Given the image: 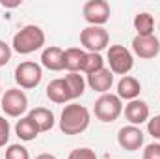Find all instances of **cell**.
Listing matches in <instances>:
<instances>
[{"label":"cell","mask_w":160,"mask_h":159,"mask_svg":"<svg viewBox=\"0 0 160 159\" xmlns=\"http://www.w3.org/2000/svg\"><path fill=\"white\" fill-rule=\"evenodd\" d=\"M47 97H48L52 103H58V105H63V103L73 101L71 92H69V86H67V82H65L63 77H62V79L50 80V82L47 84Z\"/></svg>","instance_id":"13"},{"label":"cell","mask_w":160,"mask_h":159,"mask_svg":"<svg viewBox=\"0 0 160 159\" xmlns=\"http://www.w3.org/2000/svg\"><path fill=\"white\" fill-rule=\"evenodd\" d=\"M28 116L36 122L39 133L50 131V129L54 127V123H56V118H54L52 111H50V109H45V107H36V109H32V111L28 112Z\"/></svg>","instance_id":"16"},{"label":"cell","mask_w":160,"mask_h":159,"mask_svg":"<svg viewBox=\"0 0 160 159\" xmlns=\"http://www.w3.org/2000/svg\"><path fill=\"white\" fill-rule=\"evenodd\" d=\"M45 40H47L45 32L38 25H26L13 36L11 49L15 52H19V54H32V52L43 49Z\"/></svg>","instance_id":"2"},{"label":"cell","mask_w":160,"mask_h":159,"mask_svg":"<svg viewBox=\"0 0 160 159\" xmlns=\"http://www.w3.org/2000/svg\"><path fill=\"white\" fill-rule=\"evenodd\" d=\"M143 159H160V142H151L143 150Z\"/></svg>","instance_id":"26"},{"label":"cell","mask_w":160,"mask_h":159,"mask_svg":"<svg viewBox=\"0 0 160 159\" xmlns=\"http://www.w3.org/2000/svg\"><path fill=\"white\" fill-rule=\"evenodd\" d=\"M41 79H43V69L39 64H36L32 60L21 62L15 68V82H17V88H21V90L36 88L41 82Z\"/></svg>","instance_id":"7"},{"label":"cell","mask_w":160,"mask_h":159,"mask_svg":"<svg viewBox=\"0 0 160 159\" xmlns=\"http://www.w3.org/2000/svg\"><path fill=\"white\" fill-rule=\"evenodd\" d=\"M86 84L93 90V92H99L101 96L102 94H108L112 84H114V73L108 69V68H102L101 71L93 73V75H88Z\"/></svg>","instance_id":"14"},{"label":"cell","mask_w":160,"mask_h":159,"mask_svg":"<svg viewBox=\"0 0 160 159\" xmlns=\"http://www.w3.org/2000/svg\"><path fill=\"white\" fill-rule=\"evenodd\" d=\"M106 58H108V69L114 75H123L125 77L134 68V56L123 45H110Z\"/></svg>","instance_id":"5"},{"label":"cell","mask_w":160,"mask_h":159,"mask_svg":"<svg viewBox=\"0 0 160 159\" xmlns=\"http://www.w3.org/2000/svg\"><path fill=\"white\" fill-rule=\"evenodd\" d=\"M21 2H2V6H8V8H15V6H19Z\"/></svg>","instance_id":"29"},{"label":"cell","mask_w":160,"mask_h":159,"mask_svg":"<svg viewBox=\"0 0 160 159\" xmlns=\"http://www.w3.org/2000/svg\"><path fill=\"white\" fill-rule=\"evenodd\" d=\"M82 13L89 26H104L110 21L112 9L106 0H88L82 8Z\"/></svg>","instance_id":"8"},{"label":"cell","mask_w":160,"mask_h":159,"mask_svg":"<svg viewBox=\"0 0 160 159\" xmlns=\"http://www.w3.org/2000/svg\"><path fill=\"white\" fill-rule=\"evenodd\" d=\"M11 60V45L0 40V68H4Z\"/></svg>","instance_id":"27"},{"label":"cell","mask_w":160,"mask_h":159,"mask_svg":"<svg viewBox=\"0 0 160 159\" xmlns=\"http://www.w3.org/2000/svg\"><path fill=\"white\" fill-rule=\"evenodd\" d=\"M63 79H65L67 86H69V92H71L73 101L84 96V92H86V80H84V77L80 73H67Z\"/></svg>","instance_id":"20"},{"label":"cell","mask_w":160,"mask_h":159,"mask_svg":"<svg viewBox=\"0 0 160 159\" xmlns=\"http://www.w3.org/2000/svg\"><path fill=\"white\" fill-rule=\"evenodd\" d=\"M158 30H160V25H158Z\"/></svg>","instance_id":"31"},{"label":"cell","mask_w":160,"mask_h":159,"mask_svg":"<svg viewBox=\"0 0 160 159\" xmlns=\"http://www.w3.org/2000/svg\"><path fill=\"white\" fill-rule=\"evenodd\" d=\"M134 28L138 32V36H153L155 32V19L151 13L142 11L134 17Z\"/></svg>","instance_id":"19"},{"label":"cell","mask_w":160,"mask_h":159,"mask_svg":"<svg viewBox=\"0 0 160 159\" xmlns=\"http://www.w3.org/2000/svg\"><path fill=\"white\" fill-rule=\"evenodd\" d=\"M36 159H58L56 156H52V154H39Z\"/></svg>","instance_id":"28"},{"label":"cell","mask_w":160,"mask_h":159,"mask_svg":"<svg viewBox=\"0 0 160 159\" xmlns=\"http://www.w3.org/2000/svg\"><path fill=\"white\" fill-rule=\"evenodd\" d=\"M2 111L9 118H21L28 111V97L21 88H8L0 99Z\"/></svg>","instance_id":"4"},{"label":"cell","mask_w":160,"mask_h":159,"mask_svg":"<svg viewBox=\"0 0 160 159\" xmlns=\"http://www.w3.org/2000/svg\"><path fill=\"white\" fill-rule=\"evenodd\" d=\"M80 43L86 52H99L110 45V34L104 26H86L80 32Z\"/></svg>","instance_id":"6"},{"label":"cell","mask_w":160,"mask_h":159,"mask_svg":"<svg viewBox=\"0 0 160 159\" xmlns=\"http://www.w3.org/2000/svg\"><path fill=\"white\" fill-rule=\"evenodd\" d=\"M67 159H97V154L91 148H75Z\"/></svg>","instance_id":"23"},{"label":"cell","mask_w":160,"mask_h":159,"mask_svg":"<svg viewBox=\"0 0 160 159\" xmlns=\"http://www.w3.org/2000/svg\"><path fill=\"white\" fill-rule=\"evenodd\" d=\"M89 122H91V114H89V111L84 105L69 103L62 111L60 131L63 135H80V133H84L89 127Z\"/></svg>","instance_id":"1"},{"label":"cell","mask_w":160,"mask_h":159,"mask_svg":"<svg viewBox=\"0 0 160 159\" xmlns=\"http://www.w3.org/2000/svg\"><path fill=\"white\" fill-rule=\"evenodd\" d=\"M41 66L50 69V71H63L65 69V62H63V49L50 45L45 47L41 52Z\"/></svg>","instance_id":"12"},{"label":"cell","mask_w":160,"mask_h":159,"mask_svg":"<svg viewBox=\"0 0 160 159\" xmlns=\"http://www.w3.org/2000/svg\"><path fill=\"white\" fill-rule=\"evenodd\" d=\"M15 133H17V137H19L21 140L30 142V140H36V139H38L39 129H38L36 122L26 114V116H22V118L17 122V125H15Z\"/></svg>","instance_id":"18"},{"label":"cell","mask_w":160,"mask_h":159,"mask_svg":"<svg viewBox=\"0 0 160 159\" xmlns=\"http://www.w3.org/2000/svg\"><path fill=\"white\" fill-rule=\"evenodd\" d=\"M9 131H11L9 122L4 118V116H0V148L8 144V140H9Z\"/></svg>","instance_id":"24"},{"label":"cell","mask_w":160,"mask_h":159,"mask_svg":"<svg viewBox=\"0 0 160 159\" xmlns=\"http://www.w3.org/2000/svg\"><path fill=\"white\" fill-rule=\"evenodd\" d=\"M147 133L153 139H158L160 140V114H157L155 118H151L147 122Z\"/></svg>","instance_id":"25"},{"label":"cell","mask_w":160,"mask_h":159,"mask_svg":"<svg viewBox=\"0 0 160 159\" xmlns=\"http://www.w3.org/2000/svg\"><path fill=\"white\" fill-rule=\"evenodd\" d=\"M0 99H2V84H0Z\"/></svg>","instance_id":"30"},{"label":"cell","mask_w":160,"mask_h":159,"mask_svg":"<svg viewBox=\"0 0 160 159\" xmlns=\"http://www.w3.org/2000/svg\"><path fill=\"white\" fill-rule=\"evenodd\" d=\"M6 159H30V154L22 144H9L6 150Z\"/></svg>","instance_id":"22"},{"label":"cell","mask_w":160,"mask_h":159,"mask_svg":"<svg viewBox=\"0 0 160 159\" xmlns=\"http://www.w3.org/2000/svg\"><path fill=\"white\" fill-rule=\"evenodd\" d=\"M123 112H125V118L128 120L130 125H138V127H140L142 123L149 122V114H151L149 105H147L145 101H142V99L128 101V103L125 105Z\"/></svg>","instance_id":"11"},{"label":"cell","mask_w":160,"mask_h":159,"mask_svg":"<svg viewBox=\"0 0 160 159\" xmlns=\"http://www.w3.org/2000/svg\"><path fill=\"white\" fill-rule=\"evenodd\" d=\"M132 51L136 56H140L143 60H151V58L158 56L160 41L155 34L153 36H136L132 40Z\"/></svg>","instance_id":"10"},{"label":"cell","mask_w":160,"mask_h":159,"mask_svg":"<svg viewBox=\"0 0 160 159\" xmlns=\"http://www.w3.org/2000/svg\"><path fill=\"white\" fill-rule=\"evenodd\" d=\"M145 135L138 125H125L118 131V144L127 152H136L143 146Z\"/></svg>","instance_id":"9"},{"label":"cell","mask_w":160,"mask_h":159,"mask_svg":"<svg viewBox=\"0 0 160 159\" xmlns=\"http://www.w3.org/2000/svg\"><path fill=\"white\" fill-rule=\"evenodd\" d=\"M140 92H142V84H140V80L136 79V77H132V75H125L118 82V97L119 99L134 101V99H138Z\"/></svg>","instance_id":"15"},{"label":"cell","mask_w":160,"mask_h":159,"mask_svg":"<svg viewBox=\"0 0 160 159\" xmlns=\"http://www.w3.org/2000/svg\"><path fill=\"white\" fill-rule=\"evenodd\" d=\"M102 68H104V60L99 52H86V58L82 64V71L86 75H93V73L101 71Z\"/></svg>","instance_id":"21"},{"label":"cell","mask_w":160,"mask_h":159,"mask_svg":"<svg viewBox=\"0 0 160 159\" xmlns=\"http://www.w3.org/2000/svg\"><path fill=\"white\" fill-rule=\"evenodd\" d=\"M93 112H95V118L104 122V123H112L121 116L123 112V103L118 97V94H102L97 101H95V107H93Z\"/></svg>","instance_id":"3"},{"label":"cell","mask_w":160,"mask_h":159,"mask_svg":"<svg viewBox=\"0 0 160 159\" xmlns=\"http://www.w3.org/2000/svg\"><path fill=\"white\" fill-rule=\"evenodd\" d=\"M86 58V51L80 47H71L63 51V62H65V69L69 73H78L82 71V64Z\"/></svg>","instance_id":"17"}]
</instances>
